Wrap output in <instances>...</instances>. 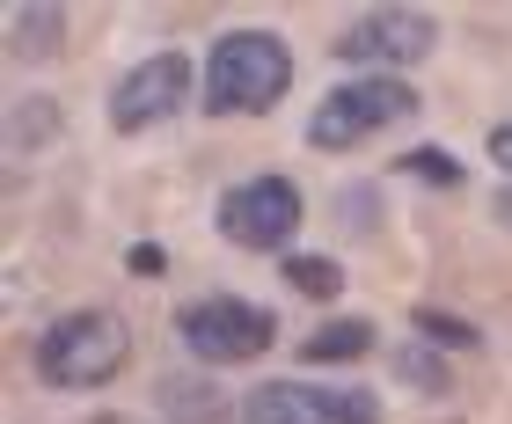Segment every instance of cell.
Returning <instances> with one entry per match:
<instances>
[{"instance_id": "cell-15", "label": "cell", "mask_w": 512, "mask_h": 424, "mask_svg": "<svg viewBox=\"0 0 512 424\" xmlns=\"http://www.w3.org/2000/svg\"><path fill=\"white\" fill-rule=\"evenodd\" d=\"M417 329H425L432 344H447V351H476V329L454 322V315H417Z\"/></svg>"}, {"instance_id": "cell-12", "label": "cell", "mask_w": 512, "mask_h": 424, "mask_svg": "<svg viewBox=\"0 0 512 424\" xmlns=\"http://www.w3.org/2000/svg\"><path fill=\"white\" fill-rule=\"evenodd\" d=\"M322 410H330V424H381V403L366 388H322Z\"/></svg>"}, {"instance_id": "cell-13", "label": "cell", "mask_w": 512, "mask_h": 424, "mask_svg": "<svg viewBox=\"0 0 512 424\" xmlns=\"http://www.w3.org/2000/svg\"><path fill=\"white\" fill-rule=\"evenodd\" d=\"M403 169H410V176H425V183H461V161H447V147H410V154H403Z\"/></svg>"}, {"instance_id": "cell-3", "label": "cell", "mask_w": 512, "mask_h": 424, "mask_svg": "<svg viewBox=\"0 0 512 424\" xmlns=\"http://www.w3.org/2000/svg\"><path fill=\"white\" fill-rule=\"evenodd\" d=\"M132 359V329L103 308H81V315H59L52 329L37 337V373L52 388H103L110 373Z\"/></svg>"}, {"instance_id": "cell-7", "label": "cell", "mask_w": 512, "mask_h": 424, "mask_svg": "<svg viewBox=\"0 0 512 424\" xmlns=\"http://www.w3.org/2000/svg\"><path fill=\"white\" fill-rule=\"evenodd\" d=\"M183 96H191V59L183 52H154V59H139L132 74L110 88V125L118 132H147V125H161V117H176Z\"/></svg>"}, {"instance_id": "cell-9", "label": "cell", "mask_w": 512, "mask_h": 424, "mask_svg": "<svg viewBox=\"0 0 512 424\" xmlns=\"http://www.w3.org/2000/svg\"><path fill=\"white\" fill-rule=\"evenodd\" d=\"M374 351V322H322L315 337H300V359L308 366H352V359H366Z\"/></svg>"}, {"instance_id": "cell-6", "label": "cell", "mask_w": 512, "mask_h": 424, "mask_svg": "<svg viewBox=\"0 0 512 424\" xmlns=\"http://www.w3.org/2000/svg\"><path fill=\"white\" fill-rule=\"evenodd\" d=\"M300 227V191L286 176H249L220 198V234L235 249H286Z\"/></svg>"}, {"instance_id": "cell-11", "label": "cell", "mask_w": 512, "mask_h": 424, "mask_svg": "<svg viewBox=\"0 0 512 424\" xmlns=\"http://www.w3.org/2000/svg\"><path fill=\"white\" fill-rule=\"evenodd\" d=\"M286 286L308 293V300H337L344 293V271L330 264V256H286Z\"/></svg>"}, {"instance_id": "cell-17", "label": "cell", "mask_w": 512, "mask_h": 424, "mask_svg": "<svg viewBox=\"0 0 512 424\" xmlns=\"http://www.w3.org/2000/svg\"><path fill=\"white\" fill-rule=\"evenodd\" d=\"M491 161L512 176V125H498V132H491Z\"/></svg>"}, {"instance_id": "cell-4", "label": "cell", "mask_w": 512, "mask_h": 424, "mask_svg": "<svg viewBox=\"0 0 512 424\" xmlns=\"http://www.w3.org/2000/svg\"><path fill=\"white\" fill-rule=\"evenodd\" d=\"M176 337L205 366H249V359H264L278 344V322H271V308H256V300L213 293V300H191V308H183Z\"/></svg>"}, {"instance_id": "cell-1", "label": "cell", "mask_w": 512, "mask_h": 424, "mask_svg": "<svg viewBox=\"0 0 512 424\" xmlns=\"http://www.w3.org/2000/svg\"><path fill=\"white\" fill-rule=\"evenodd\" d=\"M293 88V52L271 30H227L205 59V110L213 117H264Z\"/></svg>"}, {"instance_id": "cell-18", "label": "cell", "mask_w": 512, "mask_h": 424, "mask_svg": "<svg viewBox=\"0 0 512 424\" xmlns=\"http://www.w3.org/2000/svg\"><path fill=\"white\" fill-rule=\"evenodd\" d=\"M491 212H498V220H505V227H512V183H505V191H498V198H491Z\"/></svg>"}, {"instance_id": "cell-8", "label": "cell", "mask_w": 512, "mask_h": 424, "mask_svg": "<svg viewBox=\"0 0 512 424\" xmlns=\"http://www.w3.org/2000/svg\"><path fill=\"white\" fill-rule=\"evenodd\" d=\"M242 424H330V410H322V388L264 381V388L242 395Z\"/></svg>"}, {"instance_id": "cell-14", "label": "cell", "mask_w": 512, "mask_h": 424, "mask_svg": "<svg viewBox=\"0 0 512 424\" xmlns=\"http://www.w3.org/2000/svg\"><path fill=\"white\" fill-rule=\"evenodd\" d=\"M395 373H403V381H417V388H425V395H439V388H447V366H439L432 359V351H403V359H395Z\"/></svg>"}, {"instance_id": "cell-10", "label": "cell", "mask_w": 512, "mask_h": 424, "mask_svg": "<svg viewBox=\"0 0 512 424\" xmlns=\"http://www.w3.org/2000/svg\"><path fill=\"white\" fill-rule=\"evenodd\" d=\"M8 30H15V52L22 59H52L59 44H66V15L59 8H15Z\"/></svg>"}, {"instance_id": "cell-2", "label": "cell", "mask_w": 512, "mask_h": 424, "mask_svg": "<svg viewBox=\"0 0 512 424\" xmlns=\"http://www.w3.org/2000/svg\"><path fill=\"white\" fill-rule=\"evenodd\" d=\"M417 88L403 81V74H366V81H344V88H330V96L315 103V117H308V147H322V154H352L359 139H374V132H388V125H403V117H417Z\"/></svg>"}, {"instance_id": "cell-16", "label": "cell", "mask_w": 512, "mask_h": 424, "mask_svg": "<svg viewBox=\"0 0 512 424\" xmlns=\"http://www.w3.org/2000/svg\"><path fill=\"white\" fill-rule=\"evenodd\" d=\"M132 271H139V278H161V249L139 242V249H132Z\"/></svg>"}, {"instance_id": "cell-5", "label": "cell", "mask_w": 512, "mask_h": 424, "mask_svg": "<svg viewBox=\"0 0 512 424\" xmlns=\"http://www.w3.org/2000/svg\"><path fill=\"white\" fill-rule=\"evenodd\" d=\"M439 44V22L425 8H366L344 22V37H337V59L344 66H417Z\"/></svg>"}]
</instances>
